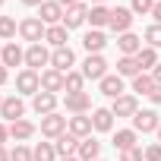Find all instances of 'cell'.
<instances>
[{
	"instance_id": "1",
	"label": "cell",
	"mask_w": 161,
	"mask_h": 161,
	"mask_svg": "<svg viewBox=\"0 0 161 161\" xmlns=\"http://www.w3.org/2000/svg\"><path fill=\"white\" fill-rule=\"evenodd\" d=\"M44 32H47V25H44L38 16H25V19L19 22V38L29 41V44H41V41H44Z\"/></svg>"
},
{
	"instance_id": "2",
	"label": "cell",
	"mask_w": 161,
	"mask_h": 161,
	"mask_svg": "<svg viewBox=\"0 0 161 161\" xmlns=\"http://www.w3.org/2000/svg\"><path fill=\"white\" fill-rule=\"evenodd\" d=\"M41 92V73L35 69H19L16 73V95H38Z\"/></svg>"
},
{
	"instance_id": "3",
	"label": "cell",
	"mask_w": 161,
	"mask_h": 161,
	"mask_svg": "<svg viewBox=\"0 0 161 161\" xmlns=\"http://www.w3.org/2000/svg\"><path fill=\"white\" fill-rule=\"evenodd\" d=\"M66 126H69V117H60L57 111L47 114V117H41V136L44 139H60L66 133Z\"/></svg>"
},
{
	"instance_id": "4",
	"label": "cell",
	"mask_w": 161,
	"mask_h": 161,
	"mask_svg": "<svg viewBox=\"0 0 161 161\" xmlns=\"http://www.w3.org/2000/svg\"><path fill=\"white\" fill-rule=\"evenodd\" d=\"M79 73H82L86 79H95V82H101V79L108 76V60H104L101 54H89V57H86V63H82V69H79Z\"/></svg>"
},
{
	"instance_id": "5",
	"label": "cell",
	"mask_w": 161,
	"mask_h": 161,
	"mask_svg": "<svg viewBox=\"0 0 161 161\" xmlns=\"http://www.w3.org/2000/svg\"><path fill=\"white\" fill-rule=\"evenodd\" d=\"M41 66H51V51L44 44H29L25 51V69H41Z\"/></svg>"
},
{
	"instance_id": "6",
	"label": "cell",
	"mask_w": 161,
	"mask_h": 161,
	"mask_svg": "<svg viewBox=\"0 0 161 161\" xmlns=\"http://www.w3.org/2000/svg\"><path fill=\"white\" fill-rule=\"evenodd\" d=\"M111 114H114V117H130V120H133V117L139 114L136 95H126V92H123L120 98H114V101H111Z\"/></svg>"
},
{
	"instance_id": "7",
	"label": "cell",
	"mask_w": 161,
	"mask_h": 161,
	"mask_svg": "<svg viewBox=\"0 0 161 161\" xmlns=\"http://www.w3.org/2000/svg\"><path fill=\"white\" fill-rule=\"evenodd\" d=\"M63 7L57 3V0H44V3L38 7V19L44 22V25H63Z\"/></svg>"
},
{
	"instance_id": "8",
	"label": "cell",
	"mask_w": 161,
	"mask_h": 161,
	"mask_svg": "<svg viewBox=\"0 0 161 161\" xmlns=\"http://www.w3.org/2000/svg\"><path fill=\"white\" fill-rule=\"evenodd\" d=\"M0 117L3 120H22L25 117V101H22V95H10V98H3V104H0Z\"/></svg>"
},
{
	"instance_id": "9",
	"label": "cell",
	"mask_w": 161,
	"mask_h": 161,
	"mask_svg": "<svg viewBox=\"0 0 161 161\" xmlns=\"http://www.w3.org/2000/svg\"><path fill=\"white\" fill-rule=\"evenodd\" d=\"M130 29H133V10H130V7H114V10H111V32L123 35V32H130Z\"/></svg>"
},
{
	"instance_id": "10",
	"label": "cell",
	"mask_w": 161,
	"mask_h": 161,
	"mask_svg": "<svg viewBox=\"0 0 161 161\" xmlns=\"http://www.w3.org/2000/svg\"><path fill=\"white\" fill-rule=\"evenodd\" d=\"M63 108L69 114H89L92 111V95L89 92H73V95L63 98Z\"/></svg>"
},
{
	"instance_id": "11",
	"label": "cell",
	"mask_w": 161,
	"mask_h": 161,
	"mask_svg": "<svg viewBox=\"0 0 161 161\" xmlns=\"http://www.w3.org/2000/svg\"><path fill=\"white\" fill-rule=\"evenodd\" d=\"M142 47H145V44H142V38H139V35H133V32L117 35V51H120V57H136Z\"/></svg>"
},
{
	"instance_id": "12",
	"label": "cell",
	"mask_w": 161,
	"mask_h": 161,
	"mask_svg": "<svg viewBox=\"0 0 161 161\" xmlns=\"http://www.w3.org/2000/svg\"><path fill=\"white\" fill-rule=\"evenodd\" d=\"M158 126H161V117L155 111H139L133 117V130L136 133H158Z\"/></svg>"
},
{
	"instance_id": "13",
	"label": "cell",
	"mask_w": 161,
	"mask_h": 161,
	"mask_svg": "<svg viewBox=\"0 0 161 161\" xmlns=\"http://www.w3.org/2000/svg\"><path fill=\"white\" fill-rule=\"evenodd\" d=\"M79 142L82 139H76L69 130L60 136V139H54V148H57V158H73V155H79Z\"/></svg>"
},
{
	"instance_id": "14",
	"label": "cell",
	"mask_w": 161,
	"mask_h": 161,
	"mask_svg": "<svg viewBox=\"0 0 161 161\" xmlns=\"http://www.w3.org/2000/svg\"><path fill=\"white\" fill-rule=\"evenodd\" d=\"M86 22H89V7L86 3L66 7V13H63V25L66 29H79V25H86Z\"/></svg>"
},
{
	"instance_id": "15",
	"label": "cell",
	"mask_w": 161,
	"mask_h": 161,
	"mask_svg": "<svg viewBox=\"0 0 161 161\" xmlns=\"http://www.w3.org/2000/svg\"><path fill=\"white\" fill-rule=\"evenodd\" d=\"M73 63H76V54H73L69 47H57V51H51V69H57V73H69Z\"/></svg>"
},
{
	"instance_id": "16",
	"label": "cell",
	"mask_w": 161,
	"mask_h": 161,
	"mask_svg": "<svg viewBox=\"0 0 161 161\" xmlns=\"http://www.w3.org/2000/svg\"><path fill=\"white\" fill-rule=\"evenodd\" d=\"M63 82H66V73H57V69H44L41 73V92H63Z\"/></svg>"
},
{
	"instance_id": "17",
	"label": "cell",
	"mask_w": 161,
	"mask_h": 161,
	"mask_svg": "<svg viewBox=\"0 0 161 161\" xmlns=\"http://www.w3.org/2000/svg\"><path fill=\"white\" fill-rule=\"evenodd\" d=\"M66 130H69V133H73L76 139H89L95 126H92V117H86V114H73V117H69V126H66Z\"/></svg>"
},
{
	"instance_id": "18",
	"label": "cell",
	"mask_w": 161,
	"mask_h": 161,
	"mask_svg": "<svg viewBox=\"0 0 161 161\" xmlns=\"http://www.w3.org/2000/svg\"><path fill=\"white\" fill-rule=\"evenodd\" d=\"M32 111L41 114V117L54 114V111H57V95H51V92H38V95L32 98Z\"/></svg>"
},
{
	"instance_id": "19",
	"label": "cell",
	"mask_w": 161,
	"mask_h": 161,
	"mask_svg": "<svg viewBox=\"0 0 161 161\" xmlns=\"http://www.w3.org/2000/svg\"><path fill=\"white\" fill-rule=\"evenodd\" d=\"M98 89H101V95H108L111 101H114V98H120V95H123V76H117V73L111 76V73H108L101 82H98Z\"/></svg>"
},
{
	"instance_id": "20",
	"label": "cell",
	"mask_w": 161,
	"mask_h": 161,
	"mask_svg": "<svg viewBox=\"0 0 161 161\" xmlns=\"http://www.w3.org/2000/svg\"><path fill=\"white\" fill-rule=\"evenodd\" d=\"M0 63H3L7 69L10 66H19V63H25V51L16 44V41H10V44H3V54H0Z\"/></svg>"
},
{
	"instance_id": "21",
	"label": "cell",
	"mask_w": 161,
	"mask_h": 161,
	"mask_svg": "<svg viewBox=\"0 0 161 161\" xmlns=\"http://www.w3.org/2000/svg\"><path fill=\"white\" fill-rule=\"evenodd\" d=\"M104 44H108V35H104L101 29H92V32H86V35H82V47H86L89 54H101V51H104Z\"/></svg>"
},
{
	"instance_id": "22",
	"label": "cell",
	"mask_w": 161,
	"mask_h": 161,
	"mask_svg": "<svg viewBox=\"0 0 161 161\" xmlns=\"http://www.w3.org/2000/svg\"><path fill=\"white\" fill-rule=\"evenodd\" d=\"M92 126H95L98 133H111V130H114V114H111V108H95V111H92Z\"/></svg>"
},
{
	"instance_id": "23",
	"label": "cell",
	"mask_w": 161,
	"mask_h": 161,
	"mask_svg": "<svg viewBox=\"0 0 161 161\" xmlns=\"http://www.w3.org/2000/svg\"><path fill=\"white\" fill-rule=\"evenodd\" d=\"M35 136V123L32 120H13L10 123V139H16V142H25V139H32Z\"/></svg>"
},
{
	"instance_id": "24",
	"label": "cell",
	"mask_w": 161,
	"mask_h": 161,
	"mask_svg": "<svg viewBox=\"0 0 161 161\" xmlns=\"http://www.w3.org/2000/svg\"><path fill=\"white\" fill-rule=\"evenodd\" d=\"M98 155H101V142L95 139V136H89V139H82L79 142V161H98Z\"/></svg>"
},
{
	"instance_id": "25",
	"label": "cell",
	"mask_w": 161,
	"mask_h": 161,
	"mask_svg": "<svg viewBox=\"0 0 161 161\" xmlns=\"http://www.w3.org/2000/svg\"><path fill=\"white\" fill-rule=\"evenodd\" d=\"M66 35H69V29L66 25H47V32H44V41L57 51V47H66Z\"/></svg>"
},
{
	"instance_id": "26",
	"label": "cell",
	"mask_w": 161,
	"mask_h": 161,
	"mask_svg": "<svg viewBox=\"0 0 161 161\" xmlns=\"http://www.w3.org/2000/svg\"><path fill=\"white\" fill-rule=\"evenodd\" d=\"M136 63H139V69H142V73H152V69L158 66V51L145 44V47L136 54Z\"/></svg>"
},
{
	"instance_id": "27",
	"label": "cell",
	"mask_w": 161,
	"mask_h": 161,
	"mask_svg": "<svg viewBox=\"0 0 161 161\" xmlns=\"http://www.w3.org/2000/svg\"><path fill=\"white\" fill-rule=\"evenodd\" d=\"M89 22H92V29H104V25H111V10L101 3V7H92L89 10Z\"/></svg>"
},
{
	"instance_id": "28",
	"label": "cell",
	"mask_w": 161,
	"mask_h": 161,
	"mask_svg": "<svg viewBox=\"0 0 161 161\" xmlns=\"http://www.w3.org/2000/svg\"><path fill=\"white\" fill-rule=\"evenodd\" d=\"M63 92H66V95H73V92H86V76L76 73V69H69V73H66V82H63Z\"/></svg>"
},
{
	"instance_id": "29",
	"label": "cell",
	"mask_w": 161,
	"mask_h": 161,
	"mask_svg": "<svg viewBox=\"0 0 161 161\" xmlns=\"http://www.w3.org/2000/svg\"><path fill=\"white\" fill-rule=\"evenodd\" d=\"M133 145H136V130H117L114 133V148L117 152H126Z\"/></svg>"
},
{
	"instance_id": "30",
	"label": "cell",
	"mask_w": 161,
	"mask_h": 161,
	"mask_svg": "<svg viewBox=\"0 0 161 161\" xmlns=\"http://www.w3.org/2000/svg\"><path fill=\"white\" fill-rule=\"evenodd\" d=\"M142 69H139V63H136V57H120L117 60V76H130V79H136Z\"/></svg>"
},
{
	"instance_id": "31",
	"label": "cell",
	"mask_w": 161,
	"mask_h": 161,
	"mask_svg": "<svg viewBox=\"0 0 161 161\" xmlns=\"http://www.w3.org/2000/svg\"><path fill=\"white\" fill-rule=\"evenodd\" d=\"M133 92H139V95H152V92H155V79H152V73H139V76L133 79Z\"/></svg>"
},
{
	"instance_id": "32",
	"label": "cell",
	"mask_w": 161,
	"mask_h": 161,
	"mask_svg": "<svg viewBox=\"0 0 161 161\" xmlns=\"http://www.w3.org/2000/svg\"><path fill=\"white\" fill-rule=\"evenodd\" d=\"M32 155H35V161H57V148H54V142H38V145L32 148Z\"/></svg>"
},
{
	"instance_id": "33",
	"label": "cell",
	"mask_w": 161,
	"mask_h": 161,
	"mask_svg": "<svg viewBox=\"0 0 161 161\" xmlns=\"http://www.w3.org/2000/svg\"><path fill=\"white\" fill-rule=\"evenodd\" d=\"M16 32H19V22L13 16H0V41H10Z\"/></svg>"
},
{
	"instance_id": "34",
	"label": "cell",
	"mask_w": 161,
	"mask_h": 161,
	"mask_svg": "<svg viewBox=\"0 0 161 161\" xmlns=\"http://www.w3.org/2000/svg\"><path fill=\"white\" fill-rule=\"evenodd\" d=\"M155 3H158V0H130V10H133L136 16H152Z\"/></svg>"
},
{
	"instance_id": "35",
	"label": "cell",
	"mask_w": 161,
	"mask_h": 161,
	"mask_svg": "<svg viewBox=\"0 0 161 161\" xmlns=\"http://www.w3.org/2000/svg\"><path fill=\"white\" fill-rule=\"evenodd\" d=\"M145 44H148V47H161V25H158V22H152V25L145 29Z\"/></svg>"
},
{
	"instance_id": "36",
	"label": "cell",
	"mask_w": 161,
	"mask_h": 161,
	"mask_svg": "<svg viewBox=\"0 0 161 161\" xmlns=\"http://www.w3.org/2000/svg\"><path fill=\"white\" fill-rule=\"evenodd\" d=\"M10 161H35V155H32V148H25L22 142H16V148L10 152Z\"/></svg>"
},
{
	"instance_id": "37",
	"label": "cell",
	"mask_w": 161,
	"mask_h": 161,
	"mask_svg": "<svg viewBox=\"0 0 161 161\" xmlns=\"http://www.w3.org/2000/svg\"><path fill=\"white\" fill-rule=\"evenodd\" d=\"M120 161H145V155H142V145H133V148L120 152Z\"/></svg>"
},
{
	"instance_id": "38",
	"label": "cell",
	"mask_w": 161,
	"mask_h": 161,
	"mask_svg": "<svg viewBox=\"0 0 161 161\" xmlns=\"http://www.w3.org/2000/svg\"><path fill=\"white\" fill-rule=\"evenodd\" d=\"M142 155H145V161H161V142H152Z\"/></svg>"
},
{
	"instance_id": "39",
	"label": "cell",
	"mask_w": 161,
	"mask_h": 161,
	"mask_svg": "<svg viewBox=\"0 0 161 161\" xmlns=\"http://www.w3.org/2000/svg\"><path fill=\"white\" fill-rule=\"evenodd\" d=\"M7 139H10V126H7V123H0V145H3Z\"/></svg>"
},
{
	"instance_id": "40",
	"label": "cell",
	"mask_w": 161,
	"mask_h": 161,
	"mask_svg": "<svg viewBox=\"0 0 161 161\" xmlns=\"http://www.w3.org/2000/svg\"><path fill=\"white\" fill-rule=\"evenodd\" d=\"M152 19L161 25V0H158V3H155V10H152Z\"/></svg>"
},
{
	"instance_id": "41",
	"label": "cell",
	"mask_w": 161,
	"mask_h": 161,
	"mask_svg": "<svg viewBox=\"0 0 161 161\" xmlns=\"http://www.w3.org/2000/svg\"><path fill=\"white\" fill-rule=\"evenodd\" d=\"M148 98H152V104H161V86H155V92H152Z\"/></svg>"
},
{
	"instance_id": "42",
	"label": "cell",
	"mask_w": 161,
	"mask_h": 161,
	"mask_svg": "<svg viewBox=\"0 0 161 161\" xmlns=\"http://www.w3.org/2000/svg\"><path fill=\"white\" fill-rule=\"evenodd\" d=\"M7 79H10V69H7L3 63H0V86H7Z\"/></svg>"
},
{
	"instance_id": "43",
	"label": "cell",
	"mask_w": 161,
	"mask_h": 161,
	"mask_svg": "<svg viewBox=\"0 0 161 161\" xmlns=\"http://www.w3.org/2000/svg\"><path fill=\"white\" fill-rule=\"evenodd\" d=\"M152 79H155V86H161V63L152 69Z\"/></svg>"
},
{
	"instance_id": "44",
	"label": "cell",
	"mask_w": 161,
	"mask_h": 161,
	"mask_svg": "<svg viewBox=\"0 0 161 161\" xmlns=\"http://www.w3.org/2000/svg\"><path fill=\"white\" fill-rule=\"evenodd\" d=\"M60 7H76V3H82V0H57Z\"/></svg>"
},
{
	"instance_id": "45",
	"label": "cell",
	"mask_w": 161,
	"mask_h": 161,
	"mask_svg": "<svg viewBox=\"0 0 161 161\" xmlns=\"http://www.w3.org/2000/svg\"><path fill=\"white\" fill-rule=\"evenodd\" d=\"M22 3H25V7H41L44 0H22Z\"/></svg>"
},
{
	"instance_id": "46",
	"label": "cell",
	"mask_w": 161,
	"mask_h": 161,
	"mask_svg": "<svg viewBox=\"0 0 161 161\" xmlns=\"http://www.w3.org/2000/svg\"><path fill=\"white\" fill-rule=\"evenodd\" d=\"M0 161H10V152H7L3 145H0Z\"/></svg>"
},
{
	"instance_id": "47",
	"label": "cell",
	"mask_w": 161,
	"mask_h": 161,
	"mask_svg": "<svg viewBox=\"0 0 161 161\" xmlns=\"http://www.w3.org/2000/svg\"><path fill=\"white\" fill-rule=\"evenodd\" d=\"M101 3H104V0H92V7H101Z\"/></svg>"
},
{
	"instance_id": "48",
	"label": "cell",
	"mask_w": 161,
	"mask_h": 161,
	"mask_svg": "<svg viewBox=\"0 0 161 161\" xmlns=\"http://www.w3.org/2000/svg\"><path fill=\"white\" fill-rule=\"evenodd\" d=\"M60 161H79V158H76V155H73V158H60Z\"/></svg>"
},
{
	"instance_id": "49",
	"label": "cell",
	"mask_w": 161,
	"mask_h": 161,
	"mask_svg": "<svg viewBox=\"0 0 161 161\" xmlns=\"http://www.w3.org/2000/svg\"><path fill=\"white\" fill-rule=\"evenodd\" d=\"M158 142H161V126H158Z\"/></svg>"
},
{
	"instance_id": "50",
	"label": "cell",
	"mask_w": 161,
	"mask_h": 161,
	"mask_svg": "<svg viewBox=\"0 0 161 161\" xmlns=\"http://www.w3.org/2000/svg\"><path fill=\"white\" fill-rule=\"evenodd\" d=\"M3 3H7V0H0V7H3Z\"/></svg>"
},
{
	"instance_id": "51",
	"label": "cell",
	"mask_w": 161,
	"mask_h": 161,
	"mask_svg": "<svg viewBox=\"0 0 161 161\" xmlns=\"http://www.w3.org/2000/svg\"><path fill=\"white\" fill-rule=\"evenodd\" d=\"M0 54H3V44H0Z\"/></svg>"
},
{
	"instance_id": "52",
	"label": "cell",
	"mask_w": 161,
	"mask_h": 161,
	"mask_svg": "<svg viewBox=\"0 0 161 161\" xmlns=\"http://www.w3.org/2000/svg\"><path fill=\"white\" fill-rule=\"evenodd\" d=\"M0 104H3V95H0Z\"/></svg>"
},
{
	"instance_id": "53",
	"label": "cell",
	"mask_w": 161,
	"mask_h": 161,
	"mask_svg": "<svg viewBox=\"0 0 161 161\" xmlns=\"http://www.w3.org/2000/svg\"><path fill=\"white\" fill-rule=\"evenodd\" d=\"M98 161H104V158H98Z\"/></svg>"
}]
</instances>
